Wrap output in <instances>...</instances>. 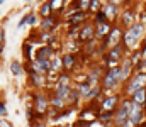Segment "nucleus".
Listing matches in <instances>:
<instances>
[{
	"mask_svg": "<svg viewBox=\"0 0 146 127\" xmlns=\"http://www.w3.org/2000/svg\"><path fill=\"white\" fill-rule=\"evenodd\" d=\"M54 56V49L49 46V44H44L42 47H39L36 51V58L37 59H42V58H53Z\"/></svg>",
	"mask_w": 146,
	"mask_h": 127,
	"instance_id": "19",
	"label": "nucleus"
},
{
	"mask_svg": "<svg viewBox=\"0 0 146 127\" xmlns=\"http://www.w3.org/2000/svg\"><path fill=\"white\" fill-rule=\"evenodd\" d=\"M126 46L122 44V42H119V44H115V46H112L109 51H107V54L104 56V63L107 64V68L110 66H115V64H119V61H122L126 56Z\"/></svg>",
	"mask_w": 146,
	"mask_h": 127,
	"instance_id": "3",
	"label": "nucleus"
},
{
	"mask_svg": "<svg viewBox=\"0 0 146 127\" xmlns=\"http://www.w3.org/2000/svg\"><path fill=\"white\" fill-rule=\"evenodd\" d=\"M97 27H95V38H102V36H109L110 32V27L109 22H104V24H95Z\"/></svg>",
	"mask_w": 146,
	"mask_h": 127,
	"instance_id": "21",
	"label": "nucleus"
},
{
	"mask_svg": "<svg viewBox=\"0 0 146 127\" xmlns=\"http://www.w3.org/2000/svg\"><path fill=\"white\" fill-rule=\"evenodd\" d=\"M129 102V120L138 127L139 124H143V117H145V105L134 102L133 98H127Z\"/></svg>",
	"mask_w": 146,
	"mask_h": 127,
	"instance_id": "5",
	"label": "nucleus"
},
{
	"mask_svg": "<svg viewBox=\"0 0 146 127\" xmlns=\"http://www.w3.org/2000/svg\"><path fill=\"white\" fill-rule=\"evenodd\" d=\"M27 20H29V14H24V17H22V20L19 22V27H24V26L27 24Z\"/></svg>",
	"mask_w": 146,
	"mask_h": 127,
	"instance_id": "33",
	"label": "nucleus"
},
{
	"mask_svg": "<svg viewBox=\"0 0 146 127\" xmlns=\"http://www.w3.org/2000/svg\"><path fill=\"white\" fill-rule=\"evenodd\" d=\"M146 34V22H134L129 29L124 31V38H122V44L126 46V49H134L139 46L141 39Z\"/></svg>",
	"mask_w": 146,
	"mask_h": 127,
	"instance_id": "1",
	"label": "nucleus"
},
{
	"mask_svg": "<svg viewBox=\"0 0 146 127\" xmlns=\"http://www.w3.org/2000/svg\"><path fill=\"white\" fill-rule=\"evenodd\" d=\"M100 85H102V90H106V91L115 88L117 85H121V64H115V66L107 68L106 75L100 80Z\"/></svg>",
	"mask_w": 146,
	"mask_h": 127,
	"instance_id": "2",
	"label": "nucleus"
},
{
	"mask_svg": "<svg viewBox=\"0 0 146 127\" xmlns=\"http://www.w3.org/2000/svg\"><path fill=\"white\" fill-rule=\"evenodd\" d=\"M51 7H53V14H58L63 10V5H65V0H49Z\"/></svg>",
	"mask_w": 146,
	"mask_h": 127,
	"instance_id": "26",
	"label": "nucleus"
},
{
	"mask_svg": "<svg viewBox=\"0 0 146 127\" xmlns=\"http://www.w3.org/2000/svg\"><path fill=\"white\" fill-rule=\"evenodd\" d=\"M10 71H12V75H14V76H21V75H22V71H24V68H22L21 61L14 59V61L10 63Z\"/></svg>",
	"mask_w": 146,
	"mask_h": 127,
	"instance_id": "24",
	"label": "nucleus"
},
{
	"mask_svg": "<svg viewBox=\"0 0 146 127\" xmlns=\"http://www.w3.org/2000/svg\"><path fill=\"white\" fill-rule=\"evenodd\" d=\"M33 100H34V114H37V115L48 114V110L51 107V100L42 91H34L33 93Z\"/></svg>",
	"mask_w": 146,
	"mask_h": 127,
	"instance_id": "6",
	"label": "nucleus"
},
{
	"mask_svg": "<svg viewBox=\"0 0 146 127\" xmlns=\"http://www.w3.org/2000/svg\"><path fill=\"white\" fill-rule=\"evenodd\" d=\"M51 64H53V68H51V73H61V71H65L63 56H60V54H54V56L51 58Z\"/></svg>",
	"mask_w": 146,
	"mask_h": 127,
	"instance_id": "17",
	"label": "nucleus"
},
{
	"mask_svg": "<svg viewBox=\"0 0 146 127\" xmlns=\"http://www.w3.org/2000/svg\"><path fill=\"white\" fill-rule=\"evenodd\" d=\"M53 41H54V38H53L51 32H42V34H41V42H42V44H51Z\"/></svg>",
	"mask_w": 146,
	"mask_h": 127,
	"instance_id": "27",
	"label": "nucleus"
},
{
	"mask_svg": "<svg viewBox=\"0 0 146 127\" xmlns=\"http://www.w3.org/2000/svg\"><path fill=\"white\" fill-rule=\"evenodd\" d=\"M100 2H104V3H106V2H107V0H100Z\"/></svg>",
	"mask_w": 146,
	"mask_h": 127,
	"instance_id": "36",
	"label": "nucleus"
},
{
	"mask_svg": "<svg viewBox=\"0 0 146 127\" xmlns=\"http://www.w3.org/2000/svg\"><path fill=\"white\" fill-rule=\"evenodd\" d=\"M145 61H146V58H145Z\"/></svg>",
	"mask_w": 146,
	"mask_h": 127,
	"instance_id": "38",
	"label": "nucleus"
},
{
	"mask_svg": "<svg viewBox=\"0 0 146 127\" xmlns=\"http://www.w3.org/2000/svg\"><path fill=\"white\" fill-rule=\"evenodd\" d=\"M127 120H129V102H127V98H126V100H122L121 105L117 107L115 115H114V120H112V126L114 127H122Z\"/></svg>",
	"mask_w": 146,
	"mask_h": 127,
	"instance_id": "7",
	"label": "nucleus"
},
{
	"mask_svg": "<svg viewBox=\"0 0 146 127\" xmlns=\"http://www.w3.org/2000/svg\"><path fill=\"white\" fill-rule=\"evenodd\" d=\"M107 2L115 3V5H119V7H124V9H126V7L129 5V2H131V0H107Z\"/></svg>",
	"mask_w": 146,
	"mask_h": 127,
	"instance_id": "29",
	"label": "nucleus"
},
{
	"mask_svg": "<svg viewBox=\"0 0 146 127\" xmlns=\"http://www.w3.org/2000/svg\"><path fill=\"white\" fill-rule=\"evenodd\" d=\"M129 98H133L134 102H138V103L145 105V103H146V86H145V88H139L138 91H134Z\"/></svg>",
	"mask_w": 146,
	"mask_h": 127,
	"instance_id": "22",
	"label": "nucleus"
},
{
	"mask_svg": "<svg viewBox=\"0 0 146 127\" xmlns=\"http://www.w3.org/2000/svg\"><path fill=\"white\" fill-rule=\"evenodd\" d=\"M0 115H2V119H5V115H7V107H5V102H2V105H0Z\"/></svg>",
	"mask_w": 146,
	"mask_h": 127,
	"instance_id": "32",
	"label": "nucleus"
},
{
	"mask_svg": "<svg viewBox=\"0 0 146 127\" xmlns=\"http://www.w3.org/2000/svg\"><path fill=\"white\" fill-rule=\"evenodd\" d=\"M49 100H51V109H54V110H61V109H65V105H66V100L61 98V97H58L54 91H53V95L49 97Z\"/></svg>",
	"mask_w": 146,
	"mask_h": 127,
	"instance_id": "20",
	"label": "nucleus"
},
{
	"mask_svg": "<svg viewBox=\"0 0 146 127\" xmlns=\"http://www.w3.org/2000/svg\"><path fill=\"white\" fill-rule=\"evenodd\" d=\"M141 126H143V127H146V120H145V122H143V124H141Z\"/></svg>",
	"mask_w": 146,
	"mask_h": 127,
	"instance_id": "34",
	"label": "nucleus"
},
{
	"mask_svg": "<svg viewBox=\"0 0 146 127\" xmlns=\"http://www.w3.org/2000/svg\"><path fill=\"white\" fill-rule=\"evenodd\" d=\"M94 38H95V27H94V26L85 24V26L80 29V34H78V42L94 41Z\"/></svg>",
	"mask_w": 146,
	"mask_h": 127,
	"instance_id": "13",
	"label": "nucleus"
},
{
	"mask_svg": "<svg viewBox=\"0 0 146 127\" xmlns=\"http://www.w3.org/2000/svg\"><path fill=\"white\" fill-rule=\"evenodd\" d=\"M145 86H146V73L145 71H138V73H134V75L131 76V80L127 82L126 88H124V93L131 97L134 91H138L139 88H145Z\"/></svg>",
	"mask_w": 146,
	"mask_h": 127,
	"instance_id": "4",
	"label": "nucleus"
},
{
	"mask_svg": "<svg viewBox=\"0 0 146 127\" xmlns=\"http://www.w3.org/2000/svg\"><path fill=\"white\" fill-rule=\"evenodd\" d=\"M102 10L106 12V15L109 17V20H115L121 15V7L115 5V3H110V2H106L102 5Z\"/></svg>",
	"mask_w": 146,
	"mask_h": 127,
	"instance_id": "14",
	"label": "nucleus"
},
{
	"mask_svg": "<svg viewBox=\"0 0 146 127\" xmlns=\"http://www.w3.org/2000/svg\"><path fill=\"white\" fill-rule=\"evenodd\" d=\"M94 22H95V24H104V22H110L109 17L106 15V12L102 10V7H100V10H99V12L95 14V19H94Z\"/></svg>",
	"mask_w": 146,
	"mask_h": 127,
	"instance_id": "25",
	"label": "nucleus"
},
{
	"mask_svg": "<svg viewBox=\"0 0 146 127\" xmlns=\"http://www.w3.org/2000/svg\"><path fill=\"white\" fill-rule=\"evenodd\" d=\"M31 64V68L33 70H36L39 73H44V75H49L51 73V68H53V64H51V58H42V59H34L33 63H29Z\"/></svg>",
	"mask_w": 146,
	"mask_h": 127,
	"instance_id": "11",
	"label": "nucleus"
},
{
	"mask_svg": "<svg viewBox=\"0 0 146 127\" xmlns=\"http://www.w3.org/2000/svg\"><path fill=\"white\" fill-rule=\"evenodd\" d=\"M36 22H37L36 14H34V12H29V20H27V24H29V26H34Z\"/></svg>",
	"mask_w": 146,
	"mask_h": 127,
	"instance_id": "31",
	"label": "nucleus"
},
{
	"mask_svg": "<svg viewBox=\"0 0 146 127\" xmlns=\"http://www.w3.org/2000/svg\"><path fill=\"white\" fill-rule=\"evenodd\" d=\"M122 38H124V31H122L121 27H112L110 32H109V36H106V41L102 42L100 49H104V47H107V46L112 47V46L122 42Z\"/></svg>",
	"mask_w": 146,
	"mask_h": 127,
	"instance_id": "8",
	"label": "nucleus"
},
{
	"mask_svg": "<svg viewBox=\"0 0 146 127\" xmlns=\"http://www.w3.org/2000/svg\"><path fill=\"white\" fill-rule=\"evenodd\" d=\"M121 97L119 95H107L100 103H99V110L106 112V110H117V107L121 105Z\"/></svg>",
	"mask_w": 146,
	"mask_h": 127,
	"instance_id": "9",
	"label": "nucleus"
},
{
	"mask_svg": "<svg viewBox=\"0 0 146 127\" xmlns=\"http://www.w3.org/2000/svg\"><path fill=\"white\" fill-rule=\"evenodd\" d=\"M27 73H29V78H31V82L34 85V88H42L44 86V82H46V78H44V73H39L36 70H33V68H27Z\"/></svg>",
	"mask_w": 146,
	"mask_h": 127,
	"instance_id": "15",
	"label": "nucleus"
},
{
	"mask_svg": "<svg viewBox=\"0 0 146 127\" xmlns=\"http://www.w3.org/2000/svg\"><path fill=\"white\" fill-rule=\"evenodd\" d=\"M119 20H121V24H122V27H126V29H129L134 22H136V14H134V10H131V9H124L122 12H121V15H119Z\"/></svg>",
	"mask_w": 146,
	"mask_h": 127,
	"instance_id": "12",
	"label": "nucleus"
},
{
	"mask_svg": "<svg viewBox=\"0 0 146 127\" xmlns=\"http://www.w3.org/2000/svg\"><path fill=\"white\" fill-rule=\"evenodd\" d=\"M133 70H134V63L131 61V56H126L121 63V83H126L131 78Z\"/></svg>",
	"mask_w": 146,
	"mask_h": 127,
	"instance_id": "10",
	"label": "nucleus"
},
{
	"mask_svg": "<svg viewBox=\"0 0 146 127\" xmlns=\"http://www.w3.org/2000/svg\"><path fill=\"white\" fill-rule=\"evenodd\" d=\"M56 24H58V19H56L54 14L49 15V17H42L41 19V31L42 32H51L56 27Z\"/></svg>",
	"mask_w": 146,
	"mask_h": 127,
	"instance_id": "16",
	"label": "nucleus"
},
{
	"mask_svg": "<svg viewBox=\"0 0 146 127\" xmlns=\"http://www.w3.org/2000/svg\"><path fill=\"white\" fill-rule=\"evenodd\" d=\"M39 15H41V17H49V15H53V7H51L49 0L41 3V7H39Z\"/></svg>",
	"mask_w": 146,
	"mask_h": 127,
	"instance_id": "23",
	"label": "nucleus"
},
{
	"mask_svg": "<svg viewBox=\"0 0 146 127\" xmlns=\"http://www.w3.org/2000/svg\"><path fill=\"white\" fill-rule=\"evenodd\" d=\"M0 3H2V5H3V3H5V0H0Z\"/></svg>",
	"mask_w": 146,
	"mask_h": 127,
	"instance_id": "35",
	"label": "nucleus"
},
{
	"mask_svg": "<svg viewBox=\"0 0 146 127\" xmlns=\"http://www.w3.org/2000/svg\"><path fill=\"white\" fill-rule=\"evenodd\" d=\"M92 2L94 0H78V5H80V9L82 10H90V5H92Z\"/></svg>",
	"mask_w": 146,
	"mask_h": 127,
	"instance_id": "28",
	"label": "nucleus"
},
{
	"mask_svg": "<svg viewBox=\"0 0 146 127\" xmlns=\"http://www.w3.org/2000/svg\"><path fill=\"white\" fill-rule=\"evenodd\" d=\"M63 64H65V71H72V70H75V66H76V54L66 53V54L63 56Z\"/></svg>",
	"mask_w": 146,
	"mask_h": 127,
	"instance_id": "18",
	"label": "nucleus"
},
{
	"mask_svg": "<svg viewBox=\"0 0 146 127\" xmlns=\"http://www.w3.org/2000/svg\"><path fill=\"white\" fill-rule=\"evenodd\" d=\"M0 49H2V53L5 49V29L3 27L0 29Z\"/></svg>",
	"mask_w": 146,
	"mask_h": 127,
	"instance_id": "30",
	"label": "nucleus"
},
{
	"mask_svg": "<svg viewBox=\"0 0 146 127\" xmlns=\"http://www.w3.org/2000/svg\"><path fill=\"white\" fill-rule=\"evenodd\" d=\"M27 2H34V0H27Z\"/></svg>",
	"mask_w": 146,
	"mask_h": 127,
	"instance_id": "37",
	"label": "nucleus"
}]
</instances>
